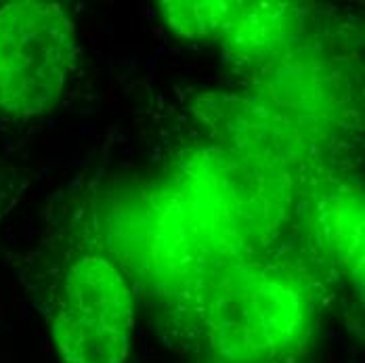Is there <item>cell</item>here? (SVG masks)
I'll return each instance as SVG.
<instances>
[{"mask_svg": "<svg viewBox=\"0 0 365 363\" xmlns=\"http://www.w3.org/2000/svg\"><path fill=\"white\" fill-rule=\"evenodd\" d=\"M46 313L61 363H128L135 294L103 248L82 244L68 255Z\"/></svg>", "mask_w": 365, "mask_h": 363, "instance_id": "obj_1", "label": "cell"}, {"mask_svg": "<svg viewBox=\"0 0 365 363\" xmlns=\"http://www.w3.org/2000/svg\"><path fill=\"white\" fill-rule=\"evenodd\" d=\"M202 317L210 347L227 363H275L307 340L313 302L286 275L246 271L220 282Z\"/></svg>", "mask_w": 365, "mask_h": 363, "instance_id": "obj_2", "label": "cell"}, {"mask_svg": "<svg viewBox=\"0 0 365 363\" xmlns=\"http://www.w3.org/2000/svg\"><path fill=\"white\" fill-rule=\"evenodd\" d=\"M76 61V30L57 2L0 6V111L34 118L63 93Z\"/></svg>", "mask_w": 365, "mask_h": 363, "instance_id": "obj_3", "label": "cell"}, {"mask_svg": "<svg viewBox=\"0 0 365 363\" xmlns=\"http://www.w3.org/2000/svg\"><path fill=\"white\" fill-rule=\"evenodd\" d=\"M322 227L340 262L364 284V198L357 189L334 193L322 204Z\"/></svg>", "mask_w": 365, "mask_h": 363, "instance_id": "obj_4", "label": "cell"}, {"mask_svg": "<svg viewBox=\"0 0 365 363\" xmlns=\"http://www.w3.org/2000/svg\"><path fill=\"white\" fill-rule=\"evenodd\" d=\"M162 17L179 38H227L246 17L250 2H162Z\"/></svg>", "mask_w": 365, "mask_h": 363, "instance_id": "obj_5", "label": "cell"}, {"mask_svg": "<svg viewBox=\"0 0 365 363\" xmlns=\"http://www.w3.org/2000/svg\"><path fill=\"white\" fill-rule=\"evenodd\" d=\"M4 213V189H2V177H0V217Z\"/></svg>", "mask_w": 365, "mask_h": 363, "instance_id": "obj_6", "label": "cell"}]
</instances>
